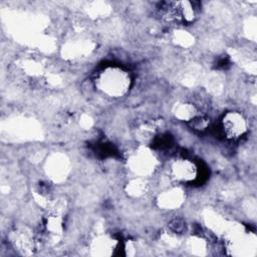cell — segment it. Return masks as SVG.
<instances>
[{"label": "cell", "mask_w": 257, "mask_h": 257, "mask_svg": "<svg viewBox=\"0 0 257 257\" xmlns=\"http://www.w3.org/2000/svg\"><path fill=\"white\" fill-rule=\"evenodd\" d=\"M127 74L118 68H107L98 78V85L103 92L111 96L121 95L128 86Z\"/></svg>", "instance_id": "6da1fadb"}, {"label": "cell", "mask_w": 257, "mask_h": 257, "mask_svg": "<svg viewBox=\"0 0 257 257\" xmlns=\"http://www.w3.org/2000/svg\"><path fill=\"white\" fill-rule=\"evenodd\" d=\"M222 130L228 139L236 140L246 132V121L241 114L229 112L222 120Z\"/></svg>", "instance_id": "7a4b0ae2"}, {"label": "cell", "mask_w": 257, "mask_h": 257, "mask_svg": "<svg viewBox=\"0 0 257 257\" xmlns=\"http://www.w3.org/2000/svg\"><path fill=\"white\" fill-rule=\"evenodd\" d=\"M172 173L178 180L190 181L196 178L197 169L188 160H178L172 166Z\"/></svg>", "instance_id": "3957f363"}, {"label": "cell", "mask_w": 257, "mask_h": 257, "mask_svg": "<svg viewBox=\"0 0 257 257\" xmlns=\"http://www.w3.org/2000/svg\"><path fill=\"white\" fill-rule=\"evenodd\" d=\"M189 121H190L191 125L193 126V128L200 130V131L205 130L208 126V124H209V119L206 116L201 115V114H196Z\"/></svg>", "instance_id": "277c9868"}, {"label": "cell", "mask_w": 257, "mask_h": 257, "mask_svg": "<svg viewBox=\"0 0 257 257\" xmlns=\"http://www.w3.org/2000/svg\"><path fill=\"white\" fill-rule=\"evenodd\" d=\"M177 191H171L168 192V194L166 195V197L164 198L163 202L166 203V206H177L178 203L180 202V196L179 194H177Z\"/></svg>", "instance_id": "5b68a950"}]
</instances>
